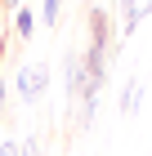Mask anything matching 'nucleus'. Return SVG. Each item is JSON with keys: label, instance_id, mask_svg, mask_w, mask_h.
<instances>
[{"label": "nucleus", "instance_id": "1", "mask_svg": "<svg viewBox=\"0 0 152 156\" xmlns=\"http://www.w3.org/2000/svg\"><path fill=\"white\" fill-rule=\"evenodd\" d=\"M45 85H49V67L45 62H23L18 67V94H23V103H40Z\"/></svg>", "mask_w": 152, "mask_h": 156}, {"label": "nucleus", "instance_id": "2", "mask_svg": "<svg viewBox=\"0 0 152 156\" xmlns=\"http://www.w3.org/2000/svg\"><path fill=\"white\" fill-rule=\"evenodd\" d=\"M63 72H67V103L76 107V98L85 94V85H90V72H85V58L76 49H67V58H63Z\"/></svg>", "mask_w": 152, "mask_h": 156}, {"label": "nucleus", "instance_id": "3", "mask_svg": "<svg viewBox=\"0 0 152 156\" xmlns=\"http://www.w3.org/2000/svg\"><path fill=\"white\" fill-rule=\"evenodd\" d=\"M90 45L103 49V54H107V45H112V27H107V13L98 9V5L90 9ZM112 54H117V45H112Z\"/></svg>", "mask_w": 152, "mask_h": 156}, {"label": "nucleus", "instance_id": "4", "mask_svg": "<svg viewBox=\"0 0 152 156\" xmlns=\"http://www.w3.org/2000/svg\"><path fill=\"white\" fill-rule=\"evenodd\" d=\"M121 9H125V36H130V31L152 13V0H121Z\"/></svg>", "mask_w": 152, "mask_h": 156}, {"label": "nucleus", "instance_id": "5", "mask_svg": "<svg viewBox=\"0 0 152 156\" xmlns=\"http://www.w3.org/2000/svg\"><path fill=\"white\" fill-rule=\"evenodd\" d=\"M13 31H18L23 40L36 31V18H32V9H27V5H23V9H13Z\"/></svg>", "mask_w": 152, "mask_h": 156}, {"label": "nucleus", "instance_id": "6", "mask_svg": "<svg viewBox=\"0 0 152 156\" xmlns=\"http://www.w3.org/2000/svg\"><path fill=\"white\" fill-rule=\"evenodd\" d=\"M58 9H63V0H45V5H40V23L54 27V23H58Z\"/></svg>", "mask_w": 152, "mask_h": 156}, {"label": "nucleus", "instance_id": "7", "mask_svg": "<svg viewBox=\"0 0 152 156\" xmlns=\"http://www.w3.org/2000/svg\"><path fill=\"white\" fill-rule=\"evenodd\" d=\"M134 103H139V80L125 89V98H121V112H134Z\"/></svg>", "mask_w": 152, "mask_h": 156}, {"label": "nucleus", "instance_id": "8", "mask_svg": "<svg viewBox=\"0 0 152 156\" xmlns=\"http://www.w3.org/2000/svg\"><path fill=\"white\" fill-rule=\"evenodd\" d=\"M36 147H40V138H27V143H18V156H36Z\"/></svg>", "mask_w": 152, "mask_h": 156}, {"label": "nucleus", "instance_id": "9", "mask_svg": "<svg viewBox=\"0 0 152 156\" xmlns=\"http://www.w3.org/2000/svg\"><path fill=\"white\" fill-rule=\"evenodd\" d=\"M5 45H9V31H5V23H0V58H5Z\"/></svg>", "mask_w": 152, "mask_h": 156}, {"label": "nucleus", "instance_id": "10", "mask_svg": "<svg viewBox=\"0 0 152 156\" xmlns=\"http://www.w3.org/2000/svg\"><path fill=\"white\" fill-rule=\"evenodd\" d=\"M0 156H18V143H5V147H0Z\"/></svg>", "mask_w": 152, "mask_h": 156}, {"label": "nucleus", "instance_id": "11", "mask_svg": "<svg viewBox=\"0 0 152 156\" xmlns=\"http://www.w3.org/2000/svg\"><path fill=\"white\" fill-rule=\"evenodd\" d=\"M0 120H5V76H0Z\"/></svg>", "mask_w": 152, "mask_h": 156}, {"label": "nucleus", "instance_id": "12", "mask_svg": "<svg viewBox=\"0 0 152 156\" xmlns=\"http://www.w3.org/2000/svg\"><path fill=\"white\" fill-rule=\"evenodd\" d=\"M5 5H9V9H23V0H5Z\"/></svg>", "mask_w": 152, "mask_h": 156}]
</instances>
